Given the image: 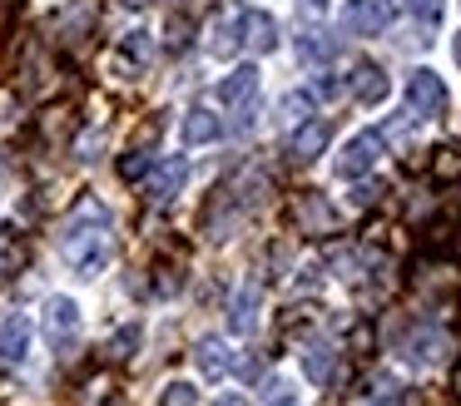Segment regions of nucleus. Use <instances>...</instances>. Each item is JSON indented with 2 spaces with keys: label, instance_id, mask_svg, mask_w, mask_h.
Segmentation results:
<instances>
[{
  "label": "nucleus",
  "instance_id": "19",
  "mask_svg": "<svg viewBox=\"0 0 461 406\" xmlns=\"http://www.w3.org/2000/svg\"><path fill=\"white\" fill-rule=\"evenodd\" d=\"M328 223H332V208L322 203L318 194H308V213H303V233H322Z\"/></svg>",
  "mask_w": 461,
  "mask_h": 406
},
{
  "label": "nucleus",
  "instance_id": "7",
  "mask_svg": "<svg viewBox=\"0 0 461 406\" xmlns=\"http://www.w3.org/2000/svg\"><path fill=\"white\" fill-rule=\"evenodd\" d=\"M258 95V65H239L233 75L219 79V104L223 109H249Z\"/></svg>",
  "mask_w": 461,
  "mask_h": 406
},
{
  "label": "nucleus",
  "instance_id": "8",
  "mask_svg": "<svg viewBox=\"0 0 461 406\" xmlns=\"http://www.w3.org/2000/svg\"><path fill=\"white\" fill-rule=\"evenodd\" d=\"M258 302H263V287L253 283V277H249V283H243L239 293L229 297V327H233L239 337H249L253 327H258Z\"/></svg>",
  "mask_w": 461,
  "mask_h": 406
},
{
  "label": "nucleus",
  "instance_id": "20",
  "mask_svg": "<svg viewBox=\"0 0 461 406\" xmlns=\"http://www.w3.org/2000/svg\"><path fill=\"white\" fill-rule=\"evenodd\" d=\"M159 406H199V392H194L189 382H169L159 396Z\"/></svg>",
  "mask_w": 461,
  "mask_h": 406
},
{
  "label": "nucleus",
  "instance_id": "12",
  "mask_svg": "<svg viewBox=\"0 0 461 406\" xmlns=\"http://www.w3.org/2000/svg\"><path fill=\"white\" fill-rule=\"evenodd\" d=\"M298 356H303V376H308L312 386H332V376H338V352H332L328 342H308Z\"/></svg>",
  "mask_w": 461,
  "mask_h": 406
},
{
  "label": "nucleus",
  "instance_id": "15",
  "mask_svg": "<svg viewBox=\"0 0 461 406\" xmlns=\"http://www.w3.org/2000/svg\"><path fill=\"white\" fill-rule=\"evenodd\" d=\"M25 352H31V322L5 317V327H0V362H25Z\"/></svg>",
  "mask_w": 461,
  "mask_h": 406
},
{
  "label": "nucleus",
  "instance_id": "3",
  "mask_svg": "<svg viewBox=\"0 0 461 406\" xmlns=\"http://www.w3.org/2000/svg\"><path fill=\"white\" fill-rule=\"evenodd\" d=\"M75 337H80V307H75V297H50L45 302V342L55 352H65V347H75Z\"/></svg>",
  "mask_w": 461,
  "mask_h": 406
},
{
  "label": "nucleus",
  "instance_id": "14",
  "mask_svg": "<svg viewBox=\"0 0 461 406\" xmlns=\"http://www.w3.org/2000/svg\"><path fill=\"white\" fill-rule=\"evenodd\" d=\"M194 362H199V372H203V376H213V382L233 372V352L219 342V337H203V342L194 347Z\"/></svg>",
  "mask_w": 461,
  "mask_h": 406
},
{
  "label": "nucleus",
  "instance_id": "27",
  "mask_svg": "<svg viewBox=\"0 0 461 406\" xmlns=\"http://www.w3.org/2000/svg\"><path fill=\"white\" fill-rule=\"evenodd\" d=\"M213 406H249V401H243L239 392H223V396H219V401H213Z\"/></svg>",
  "mask_w": 461,
  "mask_h": 406
},
{
  "label": "nucleus",
  "instance_id": "24",
  "mask_svg": "<svg viewBox=\"0 0 461 406\" xmlns=\"http://www.w3.org/2000/svg\"><path fill=\"white\" fill-rule=\"evenodd\" d=\"M130 347H140V327H124V332L114 337V356H130Z\"/></svg>",
  "mask_w": 461,
  "mask_h": 406
},
{
  "label": "nucleus",
  "instance_id": "16",
  "mask_svg": "<svg viewBox=\"0 0 461 406\" xmlns=\"http://www.w3.org/2000/svg\"><path fill=\"white\" fill-rule=\"evenodd\" d=\"M348 85H352V95H357L362 104H382V99H387V75H382L377 65H357L348 75Z\"/></svg>",
  "mask_w": 461,
  "mask_h": 406
},
{
  "label": "nucleus",
  "instance_id": "10",
  "mask_svg": "<svg viewBox=\"0 0 461 406\" xmlns=\"http://www.w3.org/2000/svg\"><path fill=\"white\" fill-rule=\"evenodd\" d=\"M328 139H332V129L322 124V119H303V129L288 139V154L298 158V164H312V158L328 149Z\"/></svg>",
  "mask_w": 461,
  "mask_h": 406
},
{
  "label": "nucleus",
  "instance_id": "26",
  "mask_svg": "<svg viewBox=\"0 0 461 406\" xmlns=\"http://www.w3.org/2000/svg\"><path fill=\"white\" fill-rule=\"evenodd\" d=\"M377 194H382V188H377V184H367V188H357V203H377Z\"/></svg>",
  "mask_w": 461,
  "mask_h": 406
},
{
  "label": "nucleus",
  "instance_id": "5",
  "mask_svg": "<svg viewBox=\"0 0 461 406\" xmlns=\"http://www.w3.org/2000/svg\"><path fill=\"white\" fill-rule=\"evenodd\" d=\"M377 149H382V134H377V129L348 139V144H342V154H338V178H362L372 164H377Z\"/></svg>",
  "mask_w": 461,
  "mask_h": 406
},
{
  "label": "nucleus",
  "instance_id": "1",
  "mask_svg": "<svg viewBox=\"0 0 461 406\" xmlns=\"http://www.w3.org/2000/svg\"><path fill=\"white\" fill-rule=\"evenodd\" d=\"M110 213H104V203H95V198H85L80 208L70 213V223H65L60 233V257L65 267H75L80 277H95L104 263H110Z\"/></svg>",
  "mask_w": 461,
  "mask_h": 406
},
{
  "label": "nucleus",
  "instance_id": "11",
  "mask_svg": "<svg viewBox=\"0 0 461 406\" xmlns=\"http://www.w3.org/2000/svg\"><path fill=\"white\" fill-rule=\"evenodd\" d=\"M219 134H223V119L213 114V109H189V114H184V124H179V139H184V149L213 144Z\"/></svg>",
  "mask_w": 461,
  "mask_h": 406
},
{
  "label": "nucleus",
  "instance_id": "6",
  "mask_svg": "<svg viewBox=\"0 0 461 406\" xmlns=\"http://www.w3.org/2000/svg\"><path fill=\"white\" fill-rule=\"evenodd\" d=\"M387 5L382 0H342V30L348 35H382Z\"/></svg>",
  "mask_w": 461,
  "mask_h": 406
},
{
  "label": "nucleus",
  "instance_id": "17",
  "mask_svg": "<svg viewBox=\"0 0 461 406\" xmlns=\"http://www.w3.org/2000/svg\"><path fill=\"white\" fill-rule=\"evenodd\" d=\"M402 352H407L411 362L431 366L441 352H447V332H437V327H421V332H411V337H407V347H402Z\"/></svg>",
  "mask_w": 461,
  "mask_h": 406
},
{
  "label": "nucleus",
  "instance_id": "9",
  "mask_svg": "<svg viewBox=\"0 0 461 406\" xmlns=\"http://www.w3.org/2000/svg\"><path fill=\"white\" fill-rule=\"evenodd\" d=\"M184 178H189V164H184V158H164V164L149 174V184H144V194H149L154 203H169V198L184 188Z\"/></svg>",
  "mask_w": 461,
  "mask_h": 406
},
{
  "label": "nucleus",
  "instance_id": "21",
  "mask_svg": "<svg viewBox=\"0 0 461 406\" xmlns=\"http://www.w3.org/2000/svg\"><path fill=\"white\" fill-rule=\"evenodd\" d=\"M124 55H130L134 65H144V59H149V35H144V30H134V35H124Z\"/></svg>",
  "mask_w": 461,
  "mask_h": 406
},
{
  "label": "nucleus",
  "instance_id": "28",
  "mask_svg": "<svg viewBox=\"0 0 461 406\" xmlns=\"http://www.w3.org/2000/svg\"><path fill=\"white\" fill-rule=\"evenodd\" d=\"M382 5H387V10H402V5H411V0H382Z\"/></svg>",
  "mask_w": 461,
  "mask_h": 406
},
{
  "label": "nucleus",
  "instance_id": "31",
  "mask_svg": "<svg viewBox=\"0 0 461 406\" xmlns=\"http://www.w3.org/2000/svg\"><path fill=\"white\" fill-rule=\"evenodd\" d=\"M308 10H328V0H308Z\"/></svg>",
  "mask_w": 461,
  "mask_h": 406
},
{
  "label": "nucleus",
  "instance_id": "25",
  "mask_svg": "<svg viewBox=\"0 0 461 406\" xmlns=\"http://www.w3.org/2000/svg\"><path fill=\"white\" fill-rule=\"evenodd\" d=\"M312 95L332 99V95H342V85H338V79H332V75H318V79H312Z\"/></svg>",
  "mask_w": 461,
  "mask_h": 406
},
{
  "label": "nucleus",
  "instance_id": "22",
  "mask_svg": "<svg viewBox=\"0 0 461 406\" xmlns=\"http://www.w3.org/2000/svg\"><path fill=\"white\" fill-rule=\"evenodd\" d=\"M120 174H124V178H144V174H149V154H130V158L120 164Z\"/></svg>",
  "mask_w": 461,
  "mask_h": 406
},
{
  "label": "nucleus",
  "instance_id": "32",
  "mask_svg": "<svg viewBox=\"0 0 461 406\" xmlns=\"http://www.w3.org/2000/svg\"><path fill=\"white\" fill-rule=\"evenodd\" d=\"M367 406H382V396H377V401H367ZM387 406H397V401H387Z\"/></svg>",
  "mask_w": 461,
  "mask_h": 406
},
{
  "label": "nucleus",
  "instance_id": "13",
  "mask_svg": "<svg viewBox=\"0 0 461 406\" xmlns=\"http://www.w3.org/2000/svg\"><path fill=\"white\" fill-rule=\"evenodd\" d=\"M243 40H249L258 55H273L278 50V20L268 10H243Z\"/></svg>",
  "mask_w": 461,
  "mask_h": 406
},
{
  "label": "nucleus",
  "instance_id": "2",
  "mask_svg": "<svg viewBox=\"0 0 461 406\" xmlns=\"http://www.w3.org/2000/svg\"><path fill=\"white\" fill-rule=\"evenodd\" d=\"M407 109L421 119L447 114V85H441L437 69H411L407 75Z\"/></svg>",
  "mask_w": 461,
  "mask_h": 406
},
{
  "label": "nucleus",
  "instance_id": "18",
  "mask_svg": "<svg viewBox=\"0 0 461 406\" xmlns=\"http://www.w3.org/2000/svg\"><path fill=\"white\" fill-rule=\"evenodd\" d=\"M332 55H338V40H332L328 30H303L298 35V59H308V65H328Z\"/></svg>",
  "mask_w": 461,
  "mask_h": 406
},
{
  "label": "nucleus",
  "instance_id": "4",
  "mask_svg": "<svg viewBox=\"0 0 461 406\" xmlns=\"http://www.w3.org/2000/svg\"><path fill=\"white\" fill-rule=\"evenodd\" d=\"M239 45H249V40H243V5H229L209 25V55L213 59H233V55H239Z\"/></svg>",
  "mask_w": 461,
  "mask_h": 406
},
{
  "label": "nucleus",
  "instance_id": "23",
  "mask_svg": "<svg viewBox=\"0 0 461 406\" xmlns=\"http://www.w3.org/2000/svg\"><path fill=\"white\" fill-rule=\"evenodd\" d=\"M411 15H417V20H427V25H437L441 0H411Z\"/></svg>",
  "mask_w": 461,
  "mask_h": 406
},
{
  "label": "nucleus",
  "instance_id": "30",
  "mask_svg": "<svg viewBox=\"0 0 461 406\" xmlns=\"http://www.w3.org/2000/svg\"><path fill=\"white\" fill-rule=\"evenodd\" d=\"M451 55H456V65H461V35H456V40H451Z\"/></svg>",
  "mask_w": 461,
  "mask_h": 406
},
{
  "label": "nucleus",
  "instance_id": "29",
  "mask_svg": "<svg viewBox=\"0 0 461 406\" xmlns=\"http://www.w3.org/2000/svg\"><path fill=\"white\" fill-rule=\"evenodd\" d=\"M124 5H130V10H144V5H154V0H124Z\"/></svg>",
  "mask_w": 461,
  "mask_h": 406
}]
</instances>
